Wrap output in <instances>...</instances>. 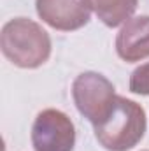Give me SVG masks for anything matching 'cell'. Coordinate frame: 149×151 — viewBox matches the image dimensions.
Returning a JSON list of instances; mask_svg holds the SVG:
<instances>
[{
  "mask_svg": "<svg viewBox=\"0 0 149 151\" xmlns=\"http://www.w3.org/2000/svg\"><path fill=\"white\" fill-rule=\"evenodd\" d=\"M97 18L109 28L121 27L137 11L139 0H88Z\"/></svg>",
  "mask_w": 149,
  "mask_h": 151,
  "instance_id": "52a82bcc",
  "label": "cell"
},
{
  "mask_svg": "<svg viewBox=\"0 0 149 151\" xmlns=\"http://www.w3.org/2000/svg\"><path fill=\"white\" fill-rule=\"evenodd\" d=\"M128 90L135 95L149 97V62L133 69L128 81Z\"/></svg>",
  "mask_w": 149,
  "mask_h": 151,
  "instance_id": "ba28073f",
  "label": "cell"
},
{
  "mask_svg": "<svg viewBox=\"0 0 149 151\" xmlns=\"http://www.w3.org/2000/svg\"><path fill=\"white\" fill-rule=\"evenodd\" d=\"M148 116L140 104L117 95L111 114L93 127L95 139L107 151H130L146 135Z\"/></svg>",
  "mask_w": 149,
  "mask_h": 151,
  "instance_id": "7a4b0ae2",
  "label": "cell"
},
{
  "mask_svg": "<svg viewBox=\"0 0 149 151\" xmlns=\"http://www.w3.org/2000/svg\"><path fill=\"white\" fill-rule=\"evenodd\" d=\"M37 16L58 32H75L91 19L88 0H35Z\"/></svg>",
  "mask_w": 149,
  "mask_h": 151,
  "instance_id": "5b68a950",
  "label": "cell"
},
{
  "mask_svg": "<svg viewBox=\"0 0 149 151\" xmlns=\"http://www.w3.org/2000/svg\"><path fill=\"white\" fill-rule=\"evenodd\" d=\"M144 151H149V150H144Z\"/></svg>",
  "mask_w": 149,
  "mask_h": 151,
  "instance_id": "9c48e42d",
  "label": "cell"
},
{
  "mask_svg": "<svg viewBox=\"0 0 149 151\" xmlns=\"http://www.w3.org/2000/svg\"><path fill=\"white\" fill-rule=\"evenodd\" d=\"M30 141L34 151H74V121L60 109H44L34 119Z\"/></svg>",
  "mask_w": 149,
  "mask_h": 151,
  "instance_id": "277c9868",
  "label": "cell"
},
{
  "mask_svg": "<svg viewBox=\"0 0 149 151\" xmlns=\"http://www.w3.org/2000/svg\"><path fill=\"white\" fill-rule=\"evenodd\" d=\"M116 88L100 72L86 70L75 76L72 83V100L75 109L93 127L100 125L116 104Z\"/></svg>",
  "mask_w": 149,
  "mask_h": 151,
  "instance_id": "3957f363",
  "label": "cell"
},
{
  "mask_svg": "<svg viewBox=\"0 0 149 151\" xmlns=\"http://www.w3.org/2000/svg\"><path fill=\"white\" fill-rule=\"evenodd\" d=\"M2 55L19 69L34 70L42 67L53 51L49 34L30 18H12L0 32Z\"/></svg>",
  "mask_w": 149,
  "mask_h": 151,
  "instance_id": "6da1fadb",
  "label": "cell"
},
{
  "mask_svg": "<svg viewBox=\"0 0 149 151\" xmlns=\"http://www.w3.org/2000/svg\"><path fill=\"white\" fill-rule=\"evenodd\" d=\"M116 55L126 62L135 63L149 58V16H132L125 21L116 35Z\"/></svg>",
  "mask_w": 149,
  "mask_h": 151,
  "instance_id": "8992f818",
  "label": "cell"
}]
</instances>
